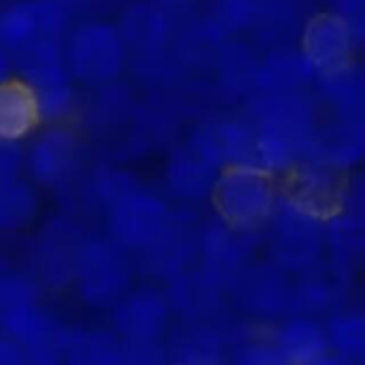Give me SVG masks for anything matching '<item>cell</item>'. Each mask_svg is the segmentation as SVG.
<instances>
[{
  "instance_id": "74e56055",
  "label": "cell",
  "mask_w": 365,
  "mask_h": 365,
  "mask_svg": "<svg viewBox=\"0 0 365 365\" xmlns=\"http://www.w3.org/2000/svg\"><path fill=\"white\" fill-rule=\"evenodd\" d=\"M64 365H79V364H64Z\"/></svg>"
},
{
  "instance_id": "ffe728a7",
  "label": "cell",
  "mask_w": 365,
  "mask_h": 365,
  "mask_svg": "<svg viewBox=\"0 0 365 365\" xmlns=\"http://www.w3.org/2000/svg\"><path fill=\"white\" fill-rule=\"evenodd\" d=\"M349 289L336 282L325 267L310 269L306 274L293 276L291 291V314H306L314 319H325L334 310L346 306Z\"/></svg>"
},
{
  "instance_id": "ac0fdd59",
  "label": "cell",
  "mask_w": 365,
  "mask_h": 365,
  "mask_svg": "<svg viewBox=\"0 0 365 365\" xmlns=\"http://www.w3.org/2000/svg\"><path fill=\"white\" fill-rule=\"evenodd\" d=\"M77 145L68 130H45L26 156L28 171L43 186H62L75 169Z\"/></svg>"
},
{
  "instance_id": "8fae6325",
  "label": "cell",
  "mask_w": 365,
  "mask_h": 365,
  "mask_svg": "<svg viewBox=\"0 0 365 365\" xmlns=\"http://www.w3.org/2000/svg\"><path fill=\"white\" fill-rule=\"evenodd\" d=\"M163 293L180 323H214L229 317V289L199 265L163 282Z\"/></svg>"
},
{
  "instance_id": "277c9868",
  "label": "cell",
  "mask_w": 365,
  "mask_h": 365,
  "mask_svg": "<svg viewBox=\"0 0 365 365\" xmlns=\"http://www.w3.org/2000/svg\"><path fill=\"white\" fill-rule=\"evenodd\" d=\"M250 336L248 321L225 317L214 323H180L163 342L169 365H227L231 353Z\"/></svg>"
},
{
  "instance_id": "83f0119b",
  "label": "cell",
  "mask_w": 365,
  "mask_h": 365,
  "mask_svg": "<svg viewBox=\"0 0 365 365\" xmlns=\"http://www.w3.org/2000/svg\"><path fill=\"white\" fill-rule=\"evenodd\" d=\"M321 88L334 107L344 111L346 115L353 111H359L365 98L364 75L353 66H340L329 73H321Z\"/></svg>"
},
{
  "instance_id": "f1b7e54d",
  "label": "cell",
  "mask_w": 365,
  "mask_h": 365,
  "mask_svg": "<svg viewBox=\"0 0 365 365\" xmlns=\"http://www.w3.org/2000/svg\"><path fill=\"white\" fill-rule=\"evenodd\" d=\"M43 289L28 269L0 265V314L32 302H41Z\"/></svg>"
},
{
  "instance_id": "5b68a950",
  "label": "cell",
  "mask_w": 365,
  "mask_h": 365,
  "mask_svg": "<svg viewBox=\"0 0 365 365\" xmlns=\"http://www.w3.org/2000/svg\"><path fill=\"white\" fill-rule=\"evenodd\" d=\"M261 248L259 231L242 229L218 216L201 227L197 265L229 289L257 261Z\"/></svg>"
},
{
  "instance_id": "4316f807",
  "label": "cell",
  "mask_w": 365,
  "mask_h": 365,
  "mask_svg": "<svg viewBox=\"0 0 365 365\" xmlns=\"http://www.w3.org/2000/svg\"><path fill=\"white\" fill-rule=\"evenodd\" d=\"M38 212L36 190L21 178L0 182V233L26 229Z\"/></svg>"
},
{
  "instance_id": "9c48e42d",
  "label": "cell",
  "mask_w": 365,
  "mask_h": 365,
  "mask_svg": "<svg viewBox=\"0 0 365 365\" xmlns=\"http://www.w3.org/2000/svg\"><path fill=\"white\" fill-rule=\"evenodd\" d=\"M171 321L173 317L163 287H156L154 282L130 287L109 308V329L124 342L165 340Z\"/></svg>"
},
{
  "instance_id": "52a82bcc",
  "label": "cell",
  "mask_w": 365,
  "mask_h": 365,
  "mask_svg": "<svg viewBox=\"0 0 365 365\" xmlns=\"http://www.w3.org/2000/svg\"><path fill=\"white\" fill-rule=\"evenodd\" d=\"M201 222L186 212H171L169 222L160 231V235L137 252L135 269L143 274L150 282H167L169 278L190 269L199 261V237Z\"/></svg>"
},
{
  "instance_id": "30bf717a",
  "label": "cell",
  "mask_w": 365,
  "mask_h": 365,
  "mask_svg": "<svg viewBox=\"0 0 365 365\" xmlns=\"http://www.w3.org/2000/svg\"><path fill=\"white\" fill-rule=\"evenodd\" d=\"M83 233L66 222H49L36 237L28 255V272L43 291H66L73 287L75 261Z\"/></svg>"
},
{
  "instance_id": "44dd1931",
  "label": "cell",
  "mask_w": 365,
  "mask_h": 365,
  "mask_svg": "<svg viewBox=\"0 0 365 365\" xmlns=\"http://www.w3.org/2000/svg\"><path fill=\"white\" fill-rule=\"evenodd\" d=\"M364 126L353 120H344L342 124L329 126L319 135L312 133L310 145H308L310 160L327 165L340 173L357 165L364 156Z\"/></svg>"
},
{
  "instance_id": "8d00e7d4",
  "label": "cell",
  "mask_w": 365,
  "mask_h": 365,
  "mask_svg": "<svg viewBox=\"0 0 365 365\" xmlns=\"http://www.w3.org/2000/svg\"><path fill=\"white\" fill-rule=\"evenodd\" d=\"M227 365H248L246 361H242L240 357H235V355H231V359H229V364Z\"/></svg>"
},
{
  "instance_id": "e0dca14e",
  "label": "cell",
  "mask_w": 365,
  "mask_h": 365,
  "mask_svg": "<svg viewBox=\"0 0 365 365\" xmlns=\"http://www.w3.org/2000/svg\"><path fill=\"white\" fill-rule=\"evenodd\" d=\"M269 340L289 365H310L329 351L323 319L289 314L272 325Z\"/></svg>"
},
{
  "instance_id": "7402d4cb",
  "label": "cell",
  "mask_w": 365,
  "mask_h": 365,
  "mask_svg": "<svg viewBox=\"0 0 365 365\" xmlns=\"http://www.w3.org/2000/svg\"><path fill=\"white\" fill-rule=\"evenodd\" d=\"M43 120L34 90L26 81H0V137L19 141Z\"/></svg>"
},
{
  "instance_id": "3957f363",
  "label": "cell",
  "mask_w": 365,
  "mask_h": 365,
  "mask_svg": "<svg viewBox=\"0 0 365 365\" xmlns=\"http://www.w3.org/2000/svg\"><path fill=\"white\" fill-rule=\"evenodd\" d=\"M278 197L272 173L257 167L222 169L212 192L218 218L250 231L265 229Z\"/></svg>"
},
{
  "instance_id": "603a6c76",
  "label": "cell",
  "mask_w": 365,
  "mask_h": 365,
  "mask_svg": "<svg viewBox=\"0 0 365 365\" xmlns=\"http://www.w3.org/2000/svg\"><path fill=\"white\" fill-rule=\"evenodd\" d=\"M124 342L101 327H66L64 355L66 364L79 365H122Z\"/></svg>"
},
{
  "instance_id": "5bb4252c",
  "label": "cell",
  "mask_w": 365,
  "mask_h": 365,
  "mask_svg": "<svg viewBox=\"0 0 365 365\" xmlns=\"http://www.w3.org/2000/svg\"><path fill=\"white\" fill-rule=\"evenodd\" d=\"M357 30L338 13L319 15L304 34V56L319 73H329L351 64Z\"/></svg>"
},
{
  "instance_id": "7c38bea8",
  "label": "cell",
  "mask_w": 365,
  "mask_h": 365,
  "mask_svg": "<svg viewBox=\"0 0 365 365\" xmlns=\"http://www.w3.org/2000/svg\"><path fill=\"white\" fill-rule=\"evenodd\" d=\"M126 45L120 32L107 24L81 26L64 51L66 66L88 83H103L113 79L124 66Z\"/></svg>"
},
{
  "instance_id": "ba28073f",
  "label": "cell",
  "mask_w": 365,
  "mask_h": 365,
  "mask_svg": "<svg viewBox=\"0 0 365 365\" xmlns=\"http://www.w3.org/2000/svg\"><path fill=\"white\" fill-rule=\"evenodd\" d=\"M107 237L122 246L133 257L150 246L165 225L169 222L171 210L158 195L135 186L120 197L107 212Z\"/></svg>"
},
{
  "instance_id": "d6a6232c",
  "label": "cell",
  "mask_w": 365,
  "mask_h": 365,
  "mask_svg": "<svg viewBox=\"0 0 365 365\" xmlns=\"http://www.w3.org/2000/svg\"><path fill=\"white\" fill-rule=\"evenodd\" d=\"M24 152L19 148V141L2 139L0 137V182L19 178V171L24 167Z\"/></svg>"
},
{
  "instance_id": "1f68e13d",
  "label": "cell",
  "mask_w": 365,
  "mask_h": 365,
  "mask_svg": "<svg viewBox=\"0 0 365 365\" xmlns=\"http://www.w3.org/2000/svg\"><path fill=\"white\" fill-rule=\"evenodd\" d=\"M122 365H169L165 342H124Z\"/></svg>"
},
{
  "instance_id": "cb8c5ba5",
  "label": "cell",
  "mask_w": 365,
  "mask_h": 365,
  "mask_svg": "<svg viewBox=\"0 0 365 365\" xmlns=\"http://www.w3.org/2000/svg\"><path fill=\"white\" fill-rule=\"evenodd\" d=\"M118 32L126 47L141 53H156L171 34V21L156 4H137L124 15Z\"/></svg>"
},
{
  "instance_id": "484cf974",
  "label": "cell",
  "mask_w": 365,
  "mask_h": 365,
  "mask_svg": "<svg viewBox=\"0 0 365 365\" xmlns=\"http://www.w3.org/2000/svg\"><path fill=\"white\" fill-rule=\"evenodd\" d=\"M327 346L331 353L351 361L364 364L365 359V314L357 308L342 306L323 321Z\"/></svg>"
},
{
  "instance_id": "d590c367",
  "label": "cell",
  "mask_w": 365,
  "mask_h": 365,
  "mask_svg": "<svg viewBox=\"0 0 365 365\" xmlns=\"http://www.w3.org/2000/svg\"><path fill=\"white\" fill-rule=\"evenodd\" d=\"M188 4H190L188 0H158V2H156V6L163 9L167 15H169V11H173V9L182 11V9H186Z\"/></svg>"
},
{
  "instance_id": "e575fe53",
  "label": "cell",
  "mask_w": 365,
  "mask_h": 365,
  "mask_svg": "<svg viewBox=\"0 0 365 365\" xmlns=\"http://www.w3.org/2000/svg\"><path fill=\"white\" fill-rule=\"evenodd\" d=\"M310 365H364V364L351 361V359H346V357H340V355H336V353L327 351L325 355H321L319 359H314Z\"/></svg>"
},
{
  "instance_id": "2e32d148",
  "label": "cell",
  "mask_w": 365,
  "mask_h": 365,
  "mask_svg": "<svg viewBox=\"0 0 365 365\" xmlns=\"http://www.w3.org/2000/svg\"><path fill=\"white\" fill-rule=\"evenodd\" d=\"M346 182L340 171L308 160L293 175V184L287 192L293 201L319 214L321 218H329L342 203L346 195Z\"/></svg>"
},
{
  "instance_id": "4dcf8cb0",
  "label": "cell",
  "mask_w": 365,
  "mask_h": 365,
  "mask_svg": "<svg viewBox=\"0 0 365 365\" xmlns=\"http://www.w3.org/2000/svg\"><path fill=\"white\" fill-rule=\"evenodd\" d=\"M257 73H259V62L250 53H229L225 56L222 64V75L227 86L231 88H242V86H255L257 88Z\"/></svg>"
},
{
  "instance_id": "f546056e",
  "label": "cell",
  "mask_w": 365,
  "mask_h": 365,
  "mask_svg": "<svg viewBox=\"0 0 365 365\" xmlns=\"http://www.w3.org/2000/svg\"><path fill=\"white\" fill-rule=\"evenodd\" d=\"M135 186H137V182L130 175H126L122 171H107V173H101L98 178H94L90 182L88 199L107 212L120 197H124Z\"/></svg>"
},
{
  "instance_id": "9a60e30c",
  "label": "cell",
  "mask_w": 365,
  "mask_h": 365,
  "mask_svg": "<svg viewBox=\"0 0 365 365\" xmlns=\"http://www.w3.org/2000/svg\"><path fill=\"white\" fill-rule=\"evenodd\" d=\"M192 148L218 169L255 167V128L240 120H220L203 124Z\"/></svg>"
},
{
  "instance_id": "6da1fadb",
  "label": "cell",
  "mask_w": 365,
  "mask_h": 365,
  "mask_svg": "<svg viewBox=\"0 0 365 365\" xmlns=\"http://www.w3.org/2000/svg\"><path fill=\"white\" fill-rule=\"evenodd\" d=\"M267 259L291 276L323 267L325 218L299 205L287 195L267 220Z\"/></svg>"
},
{
  "instance_id": "836d02e7",
  "label": "cell",
  "mask_w": 365,
  "mask_h": 365,
  "mask_svg": "<svg viewBox=\"0 0 365 365\" xmlns=\"http://www.w3.org/2000/svg\"><path fill=\"white\" fill-rule=\"evenodd\" d=\"M0 365H28L26 353L2 334H0Z\"/></svg>"
},
{
  "instance_id": "8992f818",
  "label": "cell",
  "mask_w": 365,
  "mask_h": 365,
  "mask_svg": "<svg viewBox=\"0 0 365 365\" xmlns=\"http://www.w3.org/2000/svg\"><path fill=\"white\" fill-rule=\"evenodd\" d=\"M293 276L269 259L255 261L231 287V299L248 323L274 325L291 314Z\"/></svg>"
},
{
  "instance_id": "4fadbf2b",
  "label": "cell",
  "mask_w": 365,
  "mask_h": 365,
  "mask_svg": "<svg viewBox=\"0 0 365 365\" xmlns=\"http://www.w3.org/2000/svg\"><path fill=\"white\" fill-rule=\"evenodd\" d=\"M66 13L58 0L17 2L0 15V43L11 51L41 41H60Z\"/></svg>"
},
{
  "instance_id": "d4e9b609",
  "label": "cell",
  "mask_w": 365,
  "mask_h": 365,
  "mask_svg": "<svg viewBox=\"0 0 365 365\" xmlns=\"http://www.w3.org/2000/svg\"><path fill=\"white\" fill-rule=\"evenodd\" d=\"M314 68L306 60L304 53L295 51H276L259 62L257 88L263 94H289L299 92V88L312 77Z\"/></svg>"
},
{
  "instance_id": "7a4b0ae2",
  "label": "cell",
  "mask_w": 365,
  "mask_h": 365,
  "mask_svg": "<svg viewBox=\"0 0 365 365\" xmlns=\"http://www.w3.org/2000/svg\"><path fill=\"white\" fill-rule=\"evenodd\" d=\"M135 259L107 235H86L73 274V291L83 306L109 310L135 282Z\"/></svg>"
},
{
  "instance_id": "d6986e66",
  "label": "cell",
  "mask_w": 365,
  "mask_h": 365,
  "mask_svg": "<svg viewBox=\"0 0 365 365\" xmlns=\"http://www.w3.org/2000/svg\"><path fill=\"white\" fill-rule=\"evenodd\" d=\"M222 169L201 156L192 145L173 154L167 167V188L171 195L186 203L212 199L216 180Z\"/></svg>"
}]
</instances>
